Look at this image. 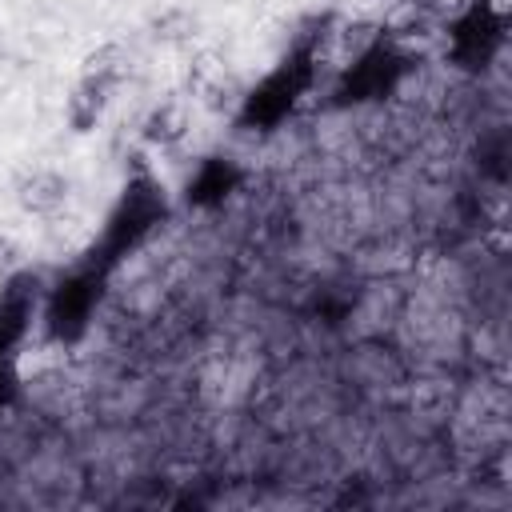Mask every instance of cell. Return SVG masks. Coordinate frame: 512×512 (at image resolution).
I'll list each match as a JSON object with an SVG mask.
<instances>
[{
	"label": "cell",
	"mask_w": 512,
	"mask_h": 512,
	"mask_svg": "<svg viewBox=\"0 0 512 512\" xmlns=\"http://www.w3.org/2000/svg\"><path fill=\"white\" fill-rule=\"evenodd\" d=\"M160 212H164V200H160V192H156L152 180H136V184H128V188H124V204H120V212L112 216L108 240H112L116 248L132 244L140 232H148V228L156 224Z\"/></svg>",
	"instance_id": "obj_1"
},
{
	"label": "cell",
	"mask_w": 512,
	"mask_h": 512,
	"mask_svg": "<svg viewBox=\"0 0 512 512\" xmlns=\"http://www.w3.org/2000/svg\"><path fill=\"white\" fill-rule=\"evenodd\" d=\"M92 304H96V280L76 276V280L60 284L52 292V300H48V328H52V336L84 332V324L92 316Z\"/></svg>",
	"instance_id": "obj_2"
},
{
	"label": "cell",
	"mask_w": 512,
	"mask_h": 512,
	"mask_svg": "<svg viewBox=\"0 0 512 512\" xmlns=\"http://www.w3.org/2000/svg\"><path fill=\"white\" fill-rule=\"evenodd\" d=\"M300 84H304V76L296 72V64L280 68V72L268 76L256 92L244 96V120H248V124H272V120H280V116L288 112L292 96L300 92Z\"/></svg>",
	"instance_id": "obj_3"
},
{
	"label": "cell",
	"mask_w": 512,
	"mask_h": 512,
	"mask_svg": "<svg viewBox=\"0 0 512 512\" xmlns=\"http://www.w3.org/2000/svg\"><path fill=\"white\" fill-rule=\"evenodd\" d=\"M16 204L28 216H44L48 220V216L64 212V204H68V180L60 172H52V168H36V172H28L16 184Z\"/></svg>",
	"instance_id": "obj_4"
},
{
	"label": "cell",
	"mask_w": 512,
	"mask_h": 512,
	"mask_svg": "<svg viewBox=\"0 0 512 512\" xmlns=\"http://www.w3.org/2000/svg\"><path fill=\"white\" fill-rule=\"evenodd\" d=\"M112 88H116V84L84 80V76H80V84H76V88L68 92V100H64V120H68V128H72V132H92V128L100 124L104 108H108Z\"/></svg>",
	"instance_id": "obj_5"
},
{
	"label": "cell",
	"mask_w": 512,
	"mask_h": 512,
	"mask_svg": "<svg viewBox=\"0 0 512 512\" xmlns=\"http://www.w3.org/2000/svg\"><path fill=\"white\" fill-rule=\"evenodd\" d=\"M28 316H32V292L16 276H8L0 292V356H8L20 344V336L28 332Z\"/></svg>",
	"instance_id": "obj_6"
},
{
	"label": "cell",
	"mask_w": 512,
	"mask_h": 512,
	"mask_svg": "<svg viewBox=\"0 0 512 512\" xmlns=\"http://www.w3.org/2000/svg\"><path fill=\"white\" fill-rule=\"evenodd\" d=\"M188 136V104L184 100H160L148 116H144V140L148 144H180Z\"/></svg>",
	"instance_id": "obj_7"
},
{
	"label": "cell",
	"mask_w": 512,
	"mask_h": 512,
	"mask_svg": "<svg viewBox=\"0 0 512 512\" xmlns=\"http://www.w3.org/2000/svg\"><path fill=\"white\" fill-rule=\"evenodd\" d=\"M240 172L228 160H204L196 168V176L188 180V204H216L236 188Z\"/></svg>",
	"instance_id": "obj_8"
},
{
	"label": "cell",
	"mask_w": 512,
	"mask_h": 512,
	"mask_svg": "<svg viewBox=\"0 0 512 512\" xmlns=\"http://www.w3.org/2000/svg\"><path fill=\"white\" fill-rule=\"evenodd\" d=\"M384 32H388V28L376 24V20H352V24H344V28H340V40H336V44H340V64L352 68V64L376 56Z\"/></svg>",
	"instance_id": "obj_9"
},
{
	"label": "cell",
	"mask_w": 512,
	"mask_h": 512,
	"mask_svg": "<svg viewBox=\"0 0 512 512\" xmlns=\"http://www.w3.org/2000/svg\"><path fill=\"white\" fill-rule=\"evenodd\" d=\"M124 64H128V52L120 44H100L84 56L80 64V76L84 80H104V84H116L124 76Z\"/></svg>",
	"instance_id": "obj_10"
},
{
	"label": "cell",
	"mask_w": 512,
	"mask_h": 512,
	"mask_svg": "<svg viewBox=\"0 0 512 512\" xmlns=\"http://www.w3.org/2000/svg\"><path fill=\"white\" fill-rule=\"evenodd\" d=\"M192 28H196V16L184 12V8H168V12H160V16L152 20L156 40H164V44H180V40H188Z\"/></svg>",
	"instance_id": "obj_11"
},
{
	"label": "cell",
	"mask_w": 512,
	"mask_h": 512,
	"mask_svg": "<svg viewBox=\"0 0 512 512\" xmlns=\"http://www.w3.org/2000/svg\"><path fill=\"white\" fill-rule=\"evenodd\" d=\"M416 4H420V12H424V16L452 24V20H460L476 0H416Z\"/></svg>",
	"instance_id": "obj_12"
},
{
	"label": "cell",
	"mask_w": 512,
	"mask_h": 512,
	"mask_svg": "<svg viewBox=\"0 0 512 512\" xmlns=\"http://www.w3.org/2000/svg\"><path fill=\"white\" fill-rule=\"evenodd\" d=\"M16 272V244L8 236H0V284Z\"/></svg>",
	"instance_id": "obj_13"
},
{
	"label": "cell",
	"mask_w": 512,
	"mask_h": 512,
	"mask_svg": "<svg viewBox=\"0 0 512 512\" xmlns=\"http://www.w3.org/2000/svg\"><path fill=\"white\" fill-rule=\"evenodd\" d=\"M12 392H16V376H12V368L4 364V368H0V404H4Z\"/></svg>",
	"instance_id": "obj_14"
}]
</instances>
